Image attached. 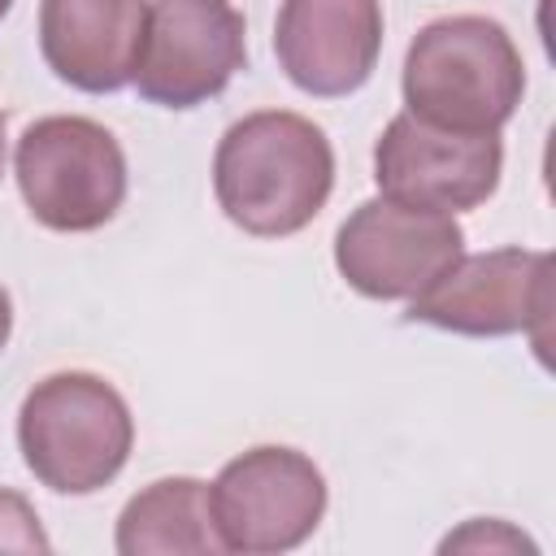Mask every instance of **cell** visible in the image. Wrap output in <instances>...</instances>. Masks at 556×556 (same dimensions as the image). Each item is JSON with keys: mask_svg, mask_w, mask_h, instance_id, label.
<instances>
[{"mask_svg": "<svg viewBox=\"0 0 556 556\" xmlns=\"http://www.w3.org/2000/svg\"><path fill=\"white\" fill-rule=\"evenodd\" d=\"M334 148L326 130L287 109H261L226 126L213 156L222 213L256 239L304 230L330 200Z\"/></svg>", "mask_w": 556, "mask_h": 556, "instance_id": "6da1fadb", "label": "cell"}, {"mask_svg": "<svg viewBox=\"0 0 556 556\" xmlns=\"http://www.w3.org/2000/svg\"><path fill=\"white\" fill-rule=\"evenodd\" d=\"M526 96V61L513 35L482 13L421 26L404 52V104L443 130H500Z\"/></svg>", "mask_w": 556, "mask_h": 556, "instance_id": "7a4b0ae2", "label": "cell"}, {"mask_svg": "<svg viewBox=\"0 0 556 556\" xmlns=\"http://www.w3.org/2000/svg\"><path fill=\"white\" fill-rule=\"evenodd\" d=\"M17 447L26 469L56 495L109 486L135 447V417L113 382L87 369L48 374L17 408Z\"/></svg>", "mask_w": 556, "mask_h": 556, "instance_id": "3957f363", "label": "cell"}, {"mask_svg": "<svg viewBox=\"0 0 556 556\" xmlns=\"http://www.w3.org/2000/svg\"><path fill=\"white\" fill-rule=\"evenodd\" d=\"M13 178L30 217L61 235L100 230L126 200L122 143L100 122L74 113H52L22 130Z\"/></svg>", "mask_w": 556, "mask_h": 556, "instance_id": "277c9868", "label": "cell"}, {"mask_svg": "<svg viewBox=\"0 0 556 556\" xmlns=\"http://www.w3.org/2000/svg\"><path fill=\"white\" fill-rule=\"evenodd\" d=\"M552 317V256L530 248H495L456 256L426 291L408 300V321L434 330L500 339L530 334L534 348H547Z\"/></svg>", "mask_w": 556, "mask_h": 556, "instance_id": "5b68a950", "label": "cell"}, {"mask_svg": "<svg viewBox=\"0 0 556 556\" xmlns=\"http://www.w3.org/2000/svg\"><path fill=\"white\" fill-rule=\"evenodd\" d=\"M208 513L222 552H291L326 517V478L295 447H248L213 478Z\"/></svg>", "mask_w": 556, "mask_h": 556, "instance_id": "8992f818", "label": "cell"}, {"mask_svg": "<svg viewBox=\"0 0 556 556\" xmlns=\"http://www.w3.org/2000/svg\"><path fill=\"white\" fill-rule=\"evenodd\" d=\"M248 65V22L230 0H148L135 91L161 109H195Z\"/></svg>", "mask_w": 556, "mask_h": 556, "instance_id": "52a82bcc", "label": "cell"}, {"mask_svg": "<svg viewBox=\"0 0 556 556\" xmlns=\"http://www.w3.org/2000/svg\"><path fill=\"white\" fill-rule=\"evenodd\" d=\"M465 252L452 213L374 195L348 213L334 235V265L365 300H413Z\"/></svg>", "mask_w": 556, "mask_h": 556, "instance_id": "ba28073f", "label": "cell"}, {"mask_svg": "<svg viewBox=\"0 0 556 556\" xmlns=\"http://www.w3.org/2000/svg\"><path fill=\"white\" fill-rule=\"evenodd\" d=\"M504 169L500 130H443L408 109L387 122L374 148L378 191L400 204H421L439 213H465L495 195Z\"/></svg>", "mask_w": 556, "mask_h": 556, "instance_id": "9c48e42d", "label": "cell"}, {"mask_svg": "<svg viewBox=\"0 0 556 556\" xmlns=\"http://www.w3.org/2000/svg\"><path fill=\"white\" fill-rule=\"evenodd\" d=\"M274 52L304 96H352L382 52V0H282Z\"/></svg>", "mask_w": 556, "mask_h": 556, "instance_id": "30bf717a", "label": "cell"}, {"mask_svg": "<svg viewBox=\"0 0 556 556\" xmlns=\"http://www.w3.org/2000/svg\"><path fill=\"white\" fill-rule=\"evenodd\" d=\"M148 0H39V52L61 83L87 96L135 78Z\"/></svg>", "mask_w": 556, "mask_h": 556, "instance_id": "8fae6325", "label": "cell"}, {"mask_svg": "<svg viewBox=\"0 0 556 556\" xmlns=\"http://www.w3.org/2000/svg\"><path fill=\"white\" fill-rule=\"evenodd\" d=\"M122 556H156V552H222L213 513H208V482L200 478H161L143 486L117 517L113 534Z\"/></svg>", "mask_w": 556, "mask_h": 556, "instance_id": "7c38bea8", "label": "cell"}, {"mask_svg": "<svg viewBox=\"0 0 556 556\" xmlns=\"http://www.w3.org/2000/svg\"><path fill=\"white\" fill-rule=\"evenodd\" d=\"M0 552H48V534L26 495L0 486Z\"/></svg>", "mask_w": 556, "mask_h": 556, "instance_id": "4fadbf2b", "label": "cell"}, {"mask_svg": "<svg viewBox=\"0 0 556 556\" xmlns=\"http://www.w3.org/2000/svg\"><path fill=\"white\" fill-rule=\"evenodd\" d=\"M460 547H473V552H478V547H486V552H491V547H508V552H517V547H534V543H530L526 534L508 530L504 521H482V517H478V521H469L460 534H447V539H443V552H460Z\"/></svg>", "mask_w": 556, "mask_h": 556, "instance_id": "5bb4252c", "label": "cell"}, {"mask_svg": "<svg viewBox=\"0 0 556 556\" xmlns=\"http://www.w3.org/2000/svg\"><path fill=\"white\" fill-rule=\"evenodd\" d=\"M9 334H13V300H9V291L0 287V352L9 348Z\"/></svg>", "mask_w": 556, "mask_h": 556, "instance_id": "9a60e30c", "label": "cell"}, {"mask_svg": "<svg viewBox=\"0 0 556 556\" xmlns=\"http://www.w3.org/2000/svg\"><path fill=\"white\" fill-rule=\"evenodd\" d=\"M9 9H13V0H0V17H4V13H9Z\"/></svg>", "mask_w": 556, "mask_h": 556, "instance_id": "2e32d148", "label": "cell"}, {"mask_svg": "<svg viewBox=\"0 0 556 556\" xmlns=\"http://www.w3.org/2000/svg\"><path fill=\"white\" fill-rule=\"evenodd\" d=\"M0 130H4V113H0Z\"/></svg>", "mask_w": 556, "mask_h": 556, "instance_id": "e0dca14e", "label": "cell"}]
</instances>
